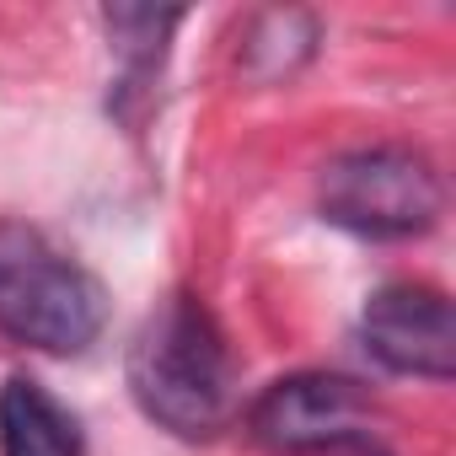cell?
<instances>
[{"mask_svg":"<svg viewBox=\"0 0 456 456\" xmlns=\"http://www.w3.org/2000/svg\"><path fill=\"white\" fill-rule=\"evenodd\" d=\"M0 456H86L81 419L33 376L0 387Z\"/></svg>","mask_w":456,"mask_h":456,"instance_id":"obj_6","label":"cell"},{"mask_svg":"<svg viewBox=\"0 0 456 456\" xmlns=\"http://www.w3.org/2000/svg\"><path fill=\"white\" fill-rule=\"evenodd\" d=\"M365 349L397 376L451 381L456 376V322L435 285H381L360 317Z\"/></svg>","mask_w":456,"mask_h":456,"instance_id":"obj_5","label":"cell"},{"mask_svg":"<svg viewBox=\"0 0 456 456\" xmlns=\"http://www.w3.org/2000/svg\"><path fill=\"white\" fill-rule=\"evenodd\" d=\"M124 376L140 413L183 440H209L232 429L242 408V365L232 354V338L188 290L156 301V312L129 338Z\"/></svg>","mask_w":456,"mask_h":456,"instance_id":"obj_1","label":"cell"},{"mask_svg":"<svg viewBox=\"0 0 456 456\" xmlns=\"http://www.w3.org/2000/svg\"><path fill=\"white\" fill-rule=\"evenodd\" d=\"M317 456H392L376 435H354V440H338V445H328V451H317Z\"/></svg>","mask_w":456,"mask_h":456,"instance_id":"obj_9","label":"cell"},{"mask_svg":"<svg viewBox=\"0 0 456 456\" xmlns=\"http://www.w3.org/2000/svg\"><path fill=\"white\" fill-rule=\"evenodd\" d=\"M274 17V33L280 38H269V44H248V70L253 76H264V81H274V76H290L312 49H317V28H312V17H301V12H269Z\"/></svg>","mask_w":456,"mask_h":456,"instance_id":"obj_8","label":"cell"},{"mask_svg":"<svg viewBox=\"0 0 456 456\" xmlns=\"http://www.w3.org/2000/svg\"><path fill=\"white\" fill-rule=\"evenodd\" d=\"M317 204L333 225L370 242H403L440 220V172L413 145H360L322 167Z\"/></svg>","mask_w":456,"mask_h":456,"instance_id":"obj_3","label":"cell"},{"mask_svg":"<svg viewBox=\"0 0 456 456\" xmlns=\"http://www.w3.org/2000/svg\"><path fill=\"white\" fill-rule=\"evenodd\" d=\"M248 429L274 456H317L338 440L370 435V392L333 370H296L248 408Z\"/></svg>","mask_w":456,"mask_h":456,"instance_id":"obj_4","label":"cell"},{"mask_svg":"<svg viewBox=\"0 0 456 456\" xmlns=\"http://www.w3.org/2000/svg\"><path fill=\"white\" fill-rule=\"evenodd\" d=\"M108 22V38H113V54H118V102L145 92L161 70V54H167V38L172 28L183 22V12H151V6H108L102 12Z\"/></svg>","mask_w":456,"mask_h":456,"instance_id":"obj_7","label":"cell"},{"mask_svg":"<svg viewBox=\"0 0 456 456\" xmlns=\"http://www.w3.org/2000/svg\"><path fill=\"white\" fill-rule=\"evenodd\" d=\"M102 328V280L60 253L38 225L0 220V333L44 354H81L97 344Z\"/></svg>","mask_w":456,"mask_h":456,"instance_id":"obj_2","label":"cell"}]
</instances>
